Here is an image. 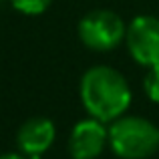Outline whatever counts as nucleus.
<instances>
[{"label": "nucleus", "mask_w": 159, "mask_h": 159, "mask_svg": "<svg viewBox=\"0 0 159 159\" xmlns=\"http://www.w3.org/2000/svg\"><path fill=\"white\" fill-rule=\"evenodd\" d=\"M143 89L153 103H159V69H149L143 79Z\"/></svg>", "instance_id": "obj_8"}, {"label": "nucleus", "mask_w": 159, "mask_h": 159, "mask_svg": "<svg viewBox=\"0 0 159 159\" xmlns=\"http://www.w3.org/2000/svg\"><path fill=\"white\" fill-rule=\"evenodd\" d=\"M0 159H28V157L22 153H4V155H0Z\"/></svg>", "instance_id": "obj_9"}, {"label": "nucleus", "mask_w": 159, "mask_h": 159, "mask_svg": "<svg viewBox=\"0 0 159 159\" xmlns=\"http://www.w3.org/2000/svg\"><path fill=\"white\" fill-rule=\"evenodd\" d=\"M81 101L93 119L113 123L131 105V89L119 70L97 65L85 70L81 79Z\"/></svg>", "instance_id": "obj_1"}, {"label": "nucleus", "mask_w": 159, "mask_h": 159, "mask_svg": "<svg viewBox=\"0 0 159 159\" xmlns=\"http://www.w3.org/2000/svg\"><path fill=\"white\" fill-rule=\"evenodd\" d=\"M127 26L123 18L111 10H93L85 14L79 22V39L87 48L97 52H107L119 47L125 40Z\"/></svg>", "instance_id": "obj_3"}, {"label": "nucleus", "mask_w": 159, "mask_h": 159, "mask_svg": "<svg viewBox=\"0 0 159 159\" xmlns=\"http://www.w3.org/2000/svg\"><path fill=\"white\" fill-rule=\"evenodd\" d=\"M109 145V129L99 119H83L73 127L69 137V153L73 159H97Z\"/></svg>", "instance_id": "obj_5"}, {"label": "nucleus", "mask_w": 159, "mask_h": 159, "mask_svg": "<svg viewBox=\"0 0 159 159\" xmlns=\"http://www.w3.org/2000/svg\"><path fill=\"white\" fill-rule=\"evenodd\" d=\"M129 54L147 69H159V18L141 14L131 20L125 34Z\"/></svg>", "instance_id": "obj_4"}, {"label": "nucleus", "mask_w": 159, "mask_h": 159, "mask_svg": "<svg viewBox=\"0 0 159 159\" xmlns=\"http://www.w3.org/2000/svg\"><path fill=\"white\" fill-rule=\"evenodd\" d=\"M54 139H57V129L54 123L47 117L26 119L16 133V145L20 153L26 157H40L52 147Z\"/></svg>", "instance_id": "obj_6"}, {"label": "nucleus", "mask_w": 159, "mask_h": 159, "mask_svg": "<svg viewBox=\"0 0 159 159\" xmlns=\"http://www.w3.org/2000/svg\"><path fill=\"white\" fill-rule=\"evenodd\" d=\"M109 147L121 159H147L159 149V129L143 117L123 115L109 127Z\"/></svg>", "instance_id": "obj_2"}, {"label": "nucleus", "mask_w": 159, "mask_h": 159, "mask_svg": "<svg viewBox=\"0 0 159 159\" xmlns=\"http://www.w3.org/2000/svg\"><path fill=\"white\" fill-rule=\"evenodd\" d=\"M52 0H10V4L22 14H40L51 6Z\"/></svg>", "instance_id": "obj_7"}]
</instances>
